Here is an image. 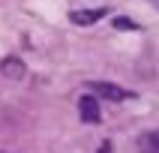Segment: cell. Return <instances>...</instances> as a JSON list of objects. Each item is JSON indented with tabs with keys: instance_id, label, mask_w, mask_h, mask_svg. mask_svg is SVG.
<instances>
[{
	"instance_id": "obj_1",
	"label": "cell",
	"mask_w": 159,
	"mask_h": 153,
	"mask_svg": "<svg viewBox=\"0 0 159 153\" xmlns=\"http://www.w3.org/2000/svg\"><path fill=\"white\" fill-rule=\"evenodd\" d=\"M84 87H87V93H93V96H105V99H111V102H123V99H132L135 96V93L117 87V84H111V81H87Z\"/></svg>"
},
{
	"instance_id": "obj_2",
	"label": "cell",
	"mask_w": 159,
	"mask_h": 153,
	"mask_svg": "<svg viewBox=\"0 0 159 153\" xmlns=\"http://www.w3.org/2000/svg\"><path fill=\"white\" fill-rule=\"evenodd\" d=\"M78 117L84 120V123H90V126L102 120V111H99V102H96L93 93H84V96L78 99Z\"/></svg>"
},
{
	"instance_id": "obj_3",
	"label": "cell",
	"mask_w": 159,
	"mask_h": 153,
	"mask_svg": "<svg viewBox=\"0 0 159 153\" xmlns=\"http://www.w3.org/2000/svg\"><path fill=\"white\" fill-rule=\"evenodd\" d=\"M105 15H108L105 6H99V9H72V12H69V21H72V24H78V27H90V24H96V21H102Z\"/></svg>"
},
{
	"instance_id": "obj_4",
	"label": "cell",
	"mask_w": 159,
	"mask_h": 153,
	"mask_svg": "<svg viewBox=\"0 0 159 153\" xmlns=\"http://www.w3.org/2000/svg\"><path fill=\"white\" fill-rule=\"evenodd\" d=\"M24 72H27V66H24L21 57H3V60H0V75L6 81H21Z\"/></svg>"
},
{
	"instance_id": "obj_5",
	"label": "cell",
	"mask_w": 159,
	"mask_h": 153,
	"mask_svg": "<svg viewBox=\"0 0 159 153\" xmlns=\"http://www.w3.org/2000/svg\"><path fill=\"white\" fill-rule=\"evenodd\" d=\"M114 27H117V30H141V24H135L132 18H126V15H117L114 18Z\"/></svg>"
},
{
	"instance_id": "obj_6",
	"label": "cell",
	"mask_w": 159,
	"mask_h": 153,
	"mask_svg": "<svg viewBox=\"0 0 159 153\" xmlns=\"http://www.w3.org/2000/svg\"><path fill=\"white\" fill-rule=\"evenodd\" d=\"M144 141H150L153 147H156V153H159V129H153V132L147 135V138H144Z\"/></svg>"
},
{
	"instance_id": "obj_7",
	"label": "cell",
	"mask_w": 159,
	"mask_h": 153,
	"mask_svg": "<svg viewBox=\"0 0 159 153\" xmlns=\"http://www.w3.org/2000/svg\"><path fill=\"white\" fill-rule=\"evenodd\" d=\"M99 153H111V144H108V141H102V147H99Z\"/></svg>"
}]
</instances>
